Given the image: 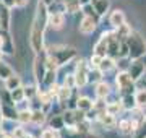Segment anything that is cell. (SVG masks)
Listing matches in <instances>:
<instances>
[{"mask_svg": "<svg viewBox=\"0 0 146 138\" xmlns=\"http://www.w3.org/2000/svg\"><path fill=\"white\" fill-rule=\"evenodd\" d=\"M47 52V68H55L62 65H67L72 62L73 58H76V50L70 46H50L46 50Z\"/></svg>", "mask_w": 146, "mask_h": 138, "instance_id": "2", "label": "cell"}, {"mask_svg": "<svg viewBox=\"0 0 146 138\" xmlns=\"http://www.w3.org/2000/svg\"><path fill=\"white\" fill-rule=\"evenodd\" d=\"M3 54H5V52H3V50L0 49V60H2V57H3Z\"/></svg>", "mask_w": 146, "mask_h": 138, "instance_id": "49", "label": "cell"}, {"mask_svg": "<svg viewBox=\"0 0 146 138\" xmlns=\"http://www.w3.org/2000/svg\"><path fill=\"white\" fill-rule=\"evenodd\" d=\"M11 133H13V137H15V138H25V137L28 135V133H26V130H25L23 127H16V128H15V130H13Z\"/></svg>", "mask_w": 146, "mask_h": 138, "instance_id": "42", "label": "cell"}, {"mask_svg": "<svg viewBox=\"0 0 146 138\" xmlns=\"http://www.w3.org/2000/svg\"><path fill=\"white\" fill-rule=\"evenodd\" d=\"M50 127L55 128V130H62V128H65L63 115H54L52 119H50Z\"/></svg>", "mask_w": 146, "mask_h": 138, "instance_id": "36", "label": "cell"}, {"mask_svg": "<svg viewBox=\"0 0 146 138\" xmlns=\"http://www.w3.org/2000/svg\"><path fill=\"white\" fill-rule=\"evenodd\" d=\"M76 109H80V111H83V112L93 111L94 102L91 101L89 98H86V96H80L78 99H76Z\"/></svg>", "mask_w": 146, "mask_h": 138, "instance_id": "19", "label": "cell"}, {"mask_svg": "<svg viewBox=\"0 0 146 138\" xmlns=\"http://www.w3.org/2000/svg\"><path fill=\"white\" fill-rule=\"evenodd\" d=\"M11 8L3 5L0 2V23H2V31H10V20H11Z\"/></svg>", "mask_w": 146, "mask_h": 138, "instance_id": "11", "label": "cell"}, {"mask_svg": "<svg viewBox=\"0 0 146 138\" xmlns=\"http://www.w3.org/2000/svg\"><path fill=\"white\" fill-rule=\"evenodd\" d=\"M0 138H15V137H13V133H3Z\"/></svg>", "mask_w": 146, "mask_h": 138, "instance_id": "46", "label": "cell"}, {"mask_svg": "<svg viewBox=\"0 0 146 138\" xmlns=\"http://www.w3.org/2000/svg\"><path fill=\"white\" fill-rule=\"evenodd\" d=\"M89 62H86L84 58H80L76 62V67H75V80H76V88H83L89 83L88 81V75H89Z\"/></svg>", "mask_w": 146, "mask_h": 138, "instance_id": "6", "label": "cell"}, {"mask_svg": "<svg viewBox=\"0 0 146 138\" xmlns=\"http://www.w3.org/2000/svg\"><path fill=\"white\" fill-rule=\"evenodd\" d=\"M25 138H33V137H31V135H26V137H25Z\"/></svg>", "mask_w": 146, "mask_h": 138, "instance_id": "51", "label": "cell"}, {"mask_svg": "<svg viewBox=\"0 0 146 138\" xmlns=\"http://www.w3.org/2000/svg\"><path fill=\"white\" fill-rule=\"evenodd\" d=\"M2 120H3V114H2V107H0V133H2Z\"/></svg>", "mask_w": 146, "mask_h": 138, "instance_id": "47", "label": "cell"}, {"mask_svg": "<svg viewBox=\"0 0 146 138\" xmlns=\"http://www.w3.org/2000/svg\"><path fill=\"white\" fill-rule=\"evenodd\" d=\"M11 93V98H13V101L18 104V102H23L26 99V96H25V86H20V88H16V90L10 91Z\"/></svg>", "mask_w": 146, "mask_h": 138, "instance_id": "32", "label": "cell"}, {"mask_svg": "<svg viewBox=\"0 0 146 138\" xmlns=\"http://www.w3.org/2000/svg\"><path fill=\"white\" fill-rule=\"evenodd\" d=\"M37 94H39V90H37V86H34V85L25 86V96H26V99H34Z\"/></svg>", "mask_w": 146, "mask_h": 138, "instance_id": "37", "label": "cell"}, {"mask_svg": "<svg viewBox=\"0 0 146 138\" xmlns=\"http://www.w3.org/2000/svg\"><path fill=\"white\" fill-rule=\"evenodd\" d=\"M2 107V114H3V119H8V120H18V112L15 106H8V104H0Z\"/></svg>", "mask_w": 146, "mask_h": 138, "instance_id": "17", "label": "cell"}, {"mask_svg": "<svg viewBox=\"0 0 146 138\" xmlns=\"http://www.w3.org/2000/svg\"><path fill=\"white\" fill-rule=\"evenodd\" d=\"M3 85H5V90L13 91V90H16V88L23 86V83H21V78H20V76H18L16 73H13L11 76H8V78L3 81Z\"/></svg>", "mask_w": 146, "mask_h": 138, "instance_id": "20", "label": "cell"}, {"mask_svg": "<svg viewBox=\"0 0 146 138\" xmlns=\"http://www.w3.org/2000/svg\"><path fill=\"white\" fill-rule=\"evenodd\" d=\"M81 2V5H86V3H91V0H80Z\"/></svg>", "mask_w": 146, "mask_h": 138, "instance_id": "48", "label": "cell"}, {"mask_svg": "<svg viewBox=\"0 0 146 138\" xmlns=\"http://www.w3.org/2000/svg\"><path fill=\"white\" fill-rule=\"evenodd\" d=\"M0 104H8V106H16V102L13 101V98H11V93L8 90L2 91L0 93Z\"/></svg>", "mask_w": 146, "mask_h": 138, "instance_id": "35", "label": "cell"}, {"mask_svg": "<svg viewBox=\"0 0 146 138\" xmlns=\"http://www.w3.org/2000/svg\"><path fill=\"white\" fill-rule=\"evenodd\" d=\"M98 122L106 128V130H112L117 127V119L114 114H110L109 111H101L98 112Z\"/></svg>", "mask_w": 146, "mask_h": 138, "instance_id": "8", "label": "cell"}, {"mask_svg": "<svg viewBox=\"0 0 146 138\" xmlns=\"http://www.w3.org/2000/svg\"><path fill=\"white\" fill-rule=\"evenodd\" d=\"M86 138H101L98 133H93V132H88L86 133Z\"/></svg>", "mask_w": 146, "mask_h": 138, "instance_id": "45", "label": "cell"}, {"mask_svg": "<svg viewBox=\"0 0 146 138\" xmlns=\"http://www.w3.org/2000/svg\"><path fill=\"white\" fill-rule=\"evenodd\" d=\"M102 72L99 68H89V75H88V81L89 83H99L102 80Z\"/></svg>", "mask_w": 146, "mask_h": 138, "instance_id": "31", "label": "cell"}, {"mask_svg": "<svg viewBox=\"0 0 146 138\" xmlns=\"http://www.w3.org/2000/svg\"><path fill=\"white\" fill-rule=\"evenodd\" d=\"M91 5L101 16H104L110 10V0H91Z\"/></svg>", "mask_w": 146, "mask_h": 138, "instance_id": "16", "label": "cell"}, {"mask_svg": "<svg viewBox=\"0 0 146 138\" xmlns=\"http://www.w3.org/2000/svg\"><path fill=\"white\" fill-rule=\"evenodd\" d=\"M33 120V111L31 109H23L18 112V122L20 123H31Z\"/></svg>", "mask_w": 146, "mask_h": 138, "instance_id": "30", "label": "cell"}, {"mask_svg": "<svg viewBox=\"0 0 146 138\" xmlns=\"http://www.w3.org/2000/svg\"><path fill=\"white\" fill-rule=\"evenodd\" d=\"M72 88H68V86L62 85L60 86V91H58V96H57V102L63 104V102H68L70 101V98H72Z\"/></svg>", "mask_w": 146, "mask_h": 138, "instance_id": "22", "label": "cell"}, {"mask_svg": "<svg viewBox=\"0 0 146 138\" xmlns=\"http://www.w3.org/2000/svg\"><path fill=\"white\" fill-rule=\"evenodd\" d=\"M29 3V0H16V8H23Z\"/></svg>", "mask_w": 146, "mask_h": 138, "instance_id": "44", "label": "cell"}, {"mask_svg": "<svg viewBox=\"0 0 146 138\" xmlns=\"http://www.w3.org/2000/svg\"><path fill=\"white\" fill-rule=\"evenodd\" d=\"M0 2H2V0H0Z\"/></svg>", "mask_w": 146, "mask_h": 138, "instance_id": "52", "label": "cell"}, {"mask_svg": "<svg viewBox=\"0 0 146 138\" xmlns=\"http://www.w3.org/2000/svg\"><path fill=\"white\" fill-rule=\"evenodd\" d=\"M81 13H83V16H89V18L96 20L98 23H99V20H101V15L94 10V7L91 5V3H86V5L81 7Z\"/></svg>", "mask_w": 146, "mask_h": 138, "instance_id": "23", "label": "cell"}, {"mask_svg": "<svg viewBox=\"0 0 146 138\" xmlns=\"http://www.w3.org/2000/svg\"><path fill=\"white\" fill-rule=\"evenodd\" d=\"M94 93H96V98H98V99H106V98L110 94V85L107 83V81L101 80L99 83H96Z\"/></svg>", "mask_w": 146, "mask_h": 138, "instance_id": "14", "label": "cell"}, {"mask_svg": "<svg viewBox=\"0 0 146 138\" xmlns=\"http://www.w3.org/2000/svg\"><path fill=\"white\" fill-rule=\"evenodd\" d=\"M127 72L131 75V78H133L135 81L138 80L140 76H143V75H145V72H146V64H145V60H143V57L131 60L130 64H128Z\"/></svg>", "mask_w": 146, "mask_h": 138, "instance_id": "7", "label": "cell"}, {"mask_svg": "<svg viewBox=\"0 0 146 138\" xmlns=\"http://www.w3.org/2000/svg\"><path fill=\"white\" fill-rule=\"evenodd\" d=\"M133 138H146V120L135 130V133H133Z\"/></svg>", "mask_w": 146, "mask_h": 138, "instance_id": "40", "label": "cell"}, {"mask_svg": "<svg viewBox=\"0 0 146 138\" xmlns=\"http://www.w3.org/2000/svg\"><path fill=\"white\" fill-rule=\"evenodd\" d=\"M15 73L13 72V68H11L10 65L7 64V62H3V60H0V80L5 81L8 76H11V75Z\"/></svg>", "mask_w": 146, "mask_h": 138, "instance_id": "26", "label": "cell"}, {"mask_svg": "<svg viewBox=\"0 0 146 138\" xmlns=\"http://www.w3.org/2000/svg\"><path fill=\"white\" fill-rule=\"evenodd\" d=\"M109 23L112 25V28L122 26L123 23H127L125 21V13H123L122 10H114L112 13H110V16H109Z\"/></svg>", "mask_w": 146, "mask_h": 138, "instance_id": "15", "label": "cell"}, {"mask_svg": "<svg viewBox=\"0 0 146 138\" xmlns=\"http://www.w3.org/2000/svg\"><path fill=\"white\" fill-rule=\"evenodd\" d=\"M55 76H57V70L55 68H47V73L44 76V81H42V85L46 86H50L55 83Z\"/></svg>", "mask_w": 146, "mask_h": 138, "instance_id": "33", "label": "cell"}, {"mask_svg": "<svg viewBox=\"0 0 146 138\" xmlns=\"http://www.w3.org/2000/svg\"><path fill=\"white\" fill-rule=\"evenodd\" d=\"M125 42L128 44V49H130V60L141 58L146 55V41L140 33L131 31V34L125 39Z\"/></svg>", "mask_w": 146, "mask_h": 138, "instance_id": "3", "label": "cell"}, {"mask_svg": "<svg viewBox=\"0 0 146 138\" xmlns=\"http://www.w3.org/2000/svg\"><path fill=\"white\" fill-rule=\"evenodd\" d=\"M63 85L68 86V88H72V90H75V88H76V80H75V75H67V78H65V81H63Z\"/></svg>", "mask_w": 146, "mask_h": 138, "instance_id": "41", "label": "cell"}, {"mask_svg": "<svg viewBox=\"0 0 146 138\" xmlns=\"http://www.w3.org/2000/svg\"><path fill=\"white\" fill-rule=\"evenodd\" d=\"M47 26H49V7L42 0H37L34 18L31 23V31H29V44L36 54L44 50V34Z\"/></svg>", "mask_w": 146, "mask_h": 138, "instance_id": "1", "label": "cell"}, {"mask_svg": "<svg viewBox=\"0 0 146 138\" xmlns=\"http://www.w3.org/2000/svg\"><path fill=\"white\" fill-rule=\"evenodd\" d=\"M122 104L125 107V111H133L136 106V99H135V94L133 93H125V94H122Z\"/></svg>", "mask_w": 146, "mask_h": 138, "instance_id": "18", "label": "cell"}, {"mask_svg": "<svg viewBox=\"0 0 146 138\" xmlns=\"http://www.w3.org/2000/svg\"><path fill=\"white\" fill-rule=\"evenodd\" d=\"M2 3L7 5L8 8H15L16 7V0H2Z\"/></svg>", "mask_w": 146, "mask_h": 138, "instance_id": "43", "label": "cell"}, {"mask_svg": "<svg viewBox=\"0 0 146 138\" xmlns=\"http://www.w3.org/2000/svg\"><path fill=\"white\" fill-rule=\"evenodd\" d=\"M58 2H62V3H67V2H70V0H58Z\"/></svg>", "mask_w": 146, "mask_h": 138, "instance_id": "50", "label": "cell"}, {"mask_svg": "<svg viewBox=\"0 0 146 138\" xmlns=\"http://www.w3.org/2000/svg\"><path fill=\"white\" fill-rule=\"evenodd\" d=\"M93 52L99 54L102 57H107V52H109V31H106L101 34V37L98 39V42L94 44Z\"/></svg>", "mask_w": 146, "mask_h": 138, "instance_id": "9", "label": "cell"}, {"mask_svg": "<svg viewBox=\"0 0 146 138\" xmlns=\"http://www.w3.org/2000/svg\"><path fill=\"white\" fill-rule=\"evenodd\" d=\"M119 132L122 133V135H133L135 133V130L138 128V123L131 119V117H125V119H122L119 122Z\"/></svg>", "mask_w": 146, "mask_h": 138, "instance_id": "10", "label": "cell"}, {"mask_svg": "<svg viewBox=\"0 0 146 138\" xmlns=\"http://www.w3.org/2000/svg\"><path fill=\"white\" fill-rule=\"evenodd\" d=\"M99 23L96 21V20H93V18H89V16H83V20L80 21V33L81 34H91V33H94V29H96V26H98Z\"/></svg>", "mask_w": 146, "mask_h": 138, "instance_id": "13", "label": "cell"}, {"mask_svg": "<svg viewBox=\"0 0 146 138\" xmlns=\"http://www.w3.org/2000/svg\"><path fill=\"white\" fill-rule=\"evenodd\" d=\"M102 55H99V54H94L93 52V55H91V58H89L88 62H89V67L91 68H99V65H101V62H102Z\"/></svg>", "mask_w": 146, "mask_h": 138, "instance_id": "38", "label": "cell"}, {"mask_svg": "<svg viewBox=\"0 0 146 138\" xmlns=\"http://www.w3.org/2000/svg\"><path fill=\"white\" fill-rule=\"evenodd\" d=\"M135 99H136V106L145 109L146 107V90H138L135 93Z\"/></svg>", "mask_w": 146, "mask_h": 138, "instance_id": "34", "label": "cell"}, {"mask_svg": "<svg viewBox=\"0 0 146 138\" xmlns=\"http://www.w3.org/2000/svg\"><path fill=\"white\" fill-rule=\"evenodd\" d=\"M107 111L114 115H119L122 111H125V107H123L122 101H114V102H107Z\"/></svg>", "mask_w": 146, "mask_h": 138, "instance_id": "29", "label": "cell"}, {"mask_svg": "<svg viewBox=\"0 0 146 138\" xmlns=\"http://www.w3.org/2000/svg\"><path fill=\"white\" fill-rule=\"evenodd\" d=\"M76 130L81 133H88L89 132V128H91V120H88V119H84V120H81L80 123H76Z\"/></svg>", "mask_w": 146, "mask_h": 138, "instance_id": "39", "label": "cell"}, {"mask_svg": "<svg viewBox=\"0 0 146 138\" xmlns=\"http://www.w3.org/2000/svg\"><path fill=\"white\" fill-rule=\"evenodd\" d=\"M117 60L115 58H112V57H104L102 58V62H101V65H99V70L102 72V73H107V72H110V70H114L115 67H117V64H115Z\"/></svg>", "mask_w": 146, "mask_h": 138, "instance_id": "21", "label": "cell"}, {"mask_svg": "<svg viewBox=\"0 0 146 138\" xmlns=\"http://www.w3.org/2000/svg\"><path fill=\"white\" fill-rule=\"evenodd\" d=\"M65 5V11L67 13H78V11H81V2L80 0H70V2H67V3H63Z\"/></svg>", "mask_w": 146, "mask_h": 138, "instance_id": "25", "label": "cell"}, {"mask_svg": "<svg viewBox=\"0 0 146 138\" xmlns=\"http://www.w3.org/2000/svg\"><path fill=\"white\" fill-rule=\"evenodd\" d=\"M65 25V15L63 11H54L49 13V26L52 29H62Z\"/></svg>", "mask_w": 146, "mask_h": 138, "instance_id": "12", "label": "cell"}, {"mask_svg": "<svg viewBox=\"0 0 146 138\" xmlns=\"http://www.w3.org/2000/svg\"><path fill=\"white\" fill-rule=\"evenodd\" d=\"M115 85H117V88L120 90L122 94H125V93H133V90L136 88L135 80L131 78V75L128 73L127 70H120L119 73L115 75Z\"/></svg>", "mask_w": 146, "mask_h": 138, "instance_id": "5", "label": "cell"}, {"mask_svg": "<svg viewBox=\"0 0 146 138\" xmlns=\"http://www.w3.org/2000/svg\"><path fill=\"white\" fill-rule=\"evenodd\" d=\"M3 36V52L5 54H13V42H11V37L8 34V31H0Z\"/></svg>", "mask_w": 146, "mask_h": 138, "instance_id": "28", "label": "cell"}, {"mask_svg": "<svg viewBox=\"0 0 146 138\" xmlns=\"http://www.w3.org/2000/svg\"><path fill=\"white\" fill-rule=\"evenodd\" d=\"M114 31L117 33V36H119L120 39H122V41H125L127 37H128V36L131 34V31H133V29H131V28L128 26L127 23H123L122 26H119V28H114Z\"/></svg>", "mask_w": 146, "mask_h": 138, "instance_id": "27", "label": "cell"}, {"mask_svg": "<svg viewBox=\"0 0 146 138\" xmlns=\"http://www.w3.org/2000/svg\"><path fill=\"white\" fill-rule=\"evenodd\" d=\"M33 72H34V78L39 85H42L44 81V76L47 73V52L46 49L42 52L36 54V58H34V65H33Z\"/></svg>", "mask_w": 146, "mask_h": 138, "instance_id": "4", "label": "cell"}, {"mask_svg": "<svg viewBox=\"0 0 146 138\" xmlns=\"http://www.w3.org/2000/svg\"><path fill=\"white\" fill-rule=\"evenodd\" d=\"M46 115H47V112H44L42 109H36V111H33V120H31V123H34L36 127H41L42 123L46 122Z\"/></svg>", "mask_w": 146, "mask_h": 138, "instance_id": "24", "label": "cell"}]
</instances>
